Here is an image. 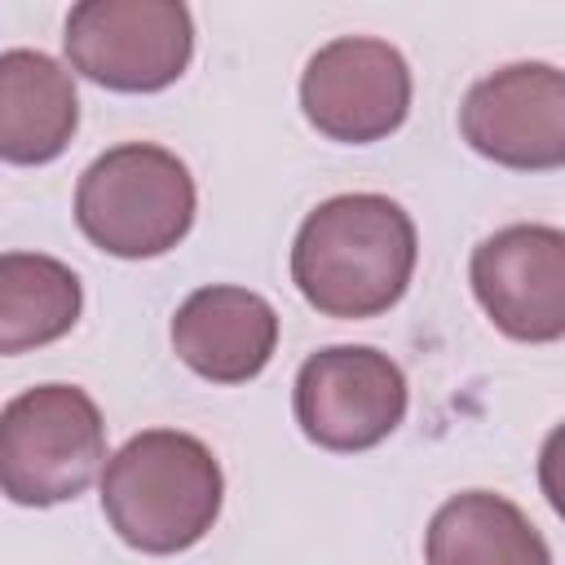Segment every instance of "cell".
I'll return each instance as SVG.
<instances>
[{
  "label": "cell",
  "mask_w": 565,
  "mask_h": 565,
  "mask_svg": "<svg viewBox=\"0 0 565 565\" xmlns=\"http://www.w3.org/2000/svg\"><path fill=\"white\" fill-rule=\"evenodd\" d=\"M428 565H552L539 525L494 490L450 494L424 534Z\"/></svg>",
  "instance_id": "12"
},
{
  "label": "cell",
  "mask_w": 565,
  "mask_h": 565,
  "mask_svg": "<svg viewBox=\"0 0 565 565\" xmlns=\"http://www.w3.org/2000/svg\"><path fill=\"white\" fill-rule=\"evenodd\" d=\"M106 463V424L75 384H35L0 411V490L18 508H53L93 486Z\"/></svg>",
  "instance_id": "4"
},
{
  "label": "cell",
  "mask_w": 565,
  "mask_h": 565,
  "mask_svg": "<svg viewBox=\"0 0 565 565\" xmlns=\"http://www.w3.org/2000/svg\"><path fill=\"white\" fill-rule=\"evenodd\" d=\"M194 203V177L172 150L124 141L84 168L75 185V225L106 256L150 260L190 234Z\"/></svg>",
  "instance_id": "3"
},
{
  "label": "cell",
  "mask_w": 565,
  "mask_h": 565,
  "mask_svg": "<svg viewBox=\"0 0 565 565\" xmlns=\"http://www.w3.org/2000/svg\"><path fill=\"white\" fill-rule=\"evenodd\" d=\"M79 128L71 71L40 49L0 53V159L31 168L57 159Z\"/></svg>",
  "instance_id": "11"
},
{
  "label": "cell",
  "mask_w": 565,
  "mask_h": 565,
  "mask_svg": "<svg viewBox=\"0 0 565 565\" xmlns=\"http://www.w3.org/2000/svg\"><path fill=\"white\" fill-rule=\"evenodd\" d=\"M71 71L110 93H159L194 57V22L181 0H79L62 35Z\"/></svg>",
  "instance_id": "5"
},
{
  "label": "cell",
  "mask_w": 565,
  "mask_h": 565,
  "mask_svg": "<svg viewBox=\"0 0 565 565\" xmlns=\"http://www.w3.org/2000/svg\"><path fill=\"white\" fill-rule=\"evenodd\" d=\"M406 375L371 344H331L300 362L291 411L300 433L335 455L380 446L406 419Z\"/></svg>",
  "instance_id": "6"
},
{
  "label": "cell",
  "mask_w": 565,
  "mask_h": 565,
  "mask_svg": "<svg viewBox=\"0 0 565 565\" xmlns=\"http://www.w3.org/2000/svg\"><path fill=\"white\" fill-rule=\"evenodd\" d=\"M419 238L411 212L388 194H335L318 203L291 243V282L327 318L362 322L388 313L415 274Z\"/></svg>",
  "instance_id": "1"
},
{
  "label": "cell",
  "mask_w": 565,
  "mask_h": 565,
  "mask_svg": "<svg viewBox=\"0 0 565 565\" xmlns=\"http://www.w3.org/2000/svg\"><path fill=\"white\" fill-rule=\"evenodd\" d=\"M459 132L499 168H565V71L547 62H512L481 75L459 106Z\"/></svg>",
  "instance_id": "9"
},
{
  "label": "cell",
  "mask_w": 565,
  "mask_h": 565,
  "mask_svg": "<svg viewBox=\"0 0 565 565\" xmlns=\"http://www.w3.org/2000/svg\"><path fill=\"white\" fill-rule=\"evenodd\" d=\"M172 349L194 375L212 384H247L278 349V313L247 287L212 282L177 305Z\"/></svg>",
  "instance_id": "10"
},
{
  "label": "cell",
  "mask_w": 565,
  "mask_h": 565,
  "mask_svg": "<svg viewBox=\"0 0 565 565\" xmlns=\"http://www.w3.org/2000/svg\"><path fill=\"white\" fill-rule=\"evenodd\" d=\"M300 110L322 137L371 146L406 124L411 66L388 40L340 35L305 62Z\"/></svg>",
  "instance_id": "7"
},
{
  "label": "cell",
  "mask_w": 565,
  "mask_h": 565,
  "mask_svg": "<svg viewBox=\"0 0 565 565\" xmlns=\"http://www.w3.org/2000/svg\"><path fill=\"white\" fill-rule=\"evenodd\" d=\"M468 282L508 340H565V230L539 221L494 230L472 247Z\"/></svg>",
  "instance_id": "8"
},
{
  "label": "cell",
  "mask_w": 565,
  "mask_h": 565,
  "mask_svg": "<svg viewBox=\"0 0 565 565\" xmlns=\"http://www.w3.org/2000/svg\"><path fill=\"white\" fill-rule=\"evenodd\" d=\"M539 486H543V499L552 503V512L565 521V424H556L543 437V450H539Z\"/></svg>",
  "instance_id": "14"
},
{
  "label": "cell",
  "mask_w": 565,
  "mask_h": 565,
  "mask_svg": "<svg viewBox=\"0 0 565 565\" xmlns=\"http://www.w3.org/2000/svg\"><path fill=\"white\" fill-rule=\"evenodd\" d=\"M84 309V287L71 265L44 252L0 256V353H26L62 340Z\"/></svg>",
  "instance_id": "13"
},
{
  "label": "cell",
  "mask_w": 565,
  "mask_h": 565,
  "mask_svg": "<svg viewBox=\"0 0 565 565\" xmlns=\"http://www.w3.org/2000/svg\"><path fill=\"white\" fill-rule=\"evenodd\" d=\"M225 477L216 455L181 428L128 437L102 472V512L110 530L146 556L194 547L221 516Z\"/></svg>",
  "instance_id": "2"
}]
</instances>
